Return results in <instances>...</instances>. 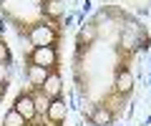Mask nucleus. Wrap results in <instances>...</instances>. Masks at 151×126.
I'll use <instances>...</instances> for the list:
<instances>
[{
    "label": "nucleus",
    "instance_id": "1",
    "mask_svg": "<svg viewBox=\"0 0 151 126\" xmlns=\"http://www.w3.org/2000/svg\"><path fill=\"white\" fill-rule=\"evenodd\" d=\"M151 48V33L139 15L106 3L78 28L70 53V78L81 119L113 126L136 91V58Z\"/></svg>",
    "mask_w": 151,
    "mask_h": 126
},
{
    "label": "nucleus",
    "instance_id": "2",
    "mask_svg": "<svg viewBox=\"0 0 151 126\" xmlns=\"http://www.w3.org/2000/svg\"><path fill=\"white\" fill-rule=\"evenodd\" d=\"M60 48L23 50V86L5 109L0 126H65L68 99Z\"/></svg>",
    "mask_w": 151,
    "mask_h": 126
},
{
    "label": "nucleus",
    "instance_id": "3",
    "mask_svg": "<svg viewBox=\"0 0 151 126\" xmlns=\"http://www.w3.org/2000/svg\"><path fill=\"white\" fill-rule=\"evenodd\" d=\"M63 0H0V25L28 43V48H60L65 38Z\"/></svg>",
    "mask_w": 151,
    "mask_h": 126
},
{
    "label": "nucleus",
    "instance_id": "4",
    "mask_svg": "<svg viewBox=\"0 0 151 126\" xmlns=\"http://www.w3.org/2000/svg\"><path fill=\"white\" fill-rule=\"evenodd\" d=\"M13 66H15L13 50H10V45H8L5 35L0 33V106H3L8 91H10V83H13Z\"/></svg>",
    "mask_w": 151,
    "mask_h": 126
}]
</instances>
